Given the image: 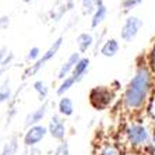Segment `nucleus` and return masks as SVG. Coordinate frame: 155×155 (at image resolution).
I'll list each match as a JSON object with an SVG mask.
<instances>
[{
	"label": "nucleus",
	"instance_id": "nucleus-1",
	"mask_svg": "<svg viewBox=\"0 0 155 155\" xmlns=\"http://www.w3.org/2000/svg\"><path fill=\"white\" fill-rule=\"evenodd\" d=\"M155 94V76L148 64L141 61L136 66L131 78L124 87L120 106L127 115L136 116L143 113L148 102Z\"/></svg>",
	"mask_w": 155,
	"mask_h": 155
},
{
	"label": "nucleus",
	"instance_id": "nucleus-2",
	"mask_svg": "<svg viewBox=\"0 0 155 155\" xmlns=\"http://www.w3.org/2000/svg\"><path fill=\"white\" fill-rule=\"evenodd\" d=\"M122 143L123 147H126L129 151L141 152L144 154L154 140V131L144 120L133 119L123 126L122 131Z\"/></svg>",
	"mask_w": 155,
	"mask_h": 155
},
{
	"label": "nucleus",
	"instance_id": "nucleus-3",
	"mask_svg": "<svg viewBox=\"0 0 155 155\" xmlns=\"http://www.w3.org/2000/svg\"><path fill=\"white\" fill-rule=\"evenodd\" d=\"M116 99V90L112 85L92 87L88 94L90 105L95 110H106L112 106Z\"/></svg>",
	"mask_w": 155,
	"mask_h": 155
},
{
	"label": "nucleus",
	"instance_id": "nucleus-4",
	"mask_svg": "<svg viewBox=\"0 0 155 155\" xmlns=\"http://www.w3.org/2000/svg\"><path fill=\"white\" fill-rule=\"evenodd\" d=\"M63 42H64V38H63V36L56 38V39L51 43V46L48 48L46 51L42 53V56L39 58V60H36L35 63L29 64L25 69V71H24V78H29V77L36 76L41 70L45 69L48 63L56 58V54L59 53V51H60L61 46H63Z\"/></svg>",
	"mask_w": 155,
	"mask_h": 155
},
{
	"label": "nucleus",
	"instance_id": "nucleus-5",
	"mask_svg": "<svg viewBox=\"0 0 155 155\" xmlns=\"http://www.w3.org/2000/svg\"><path fill=\"white\" fill-rule=\"evenodd\" d=\"M143 25H144V21L140 17H137V15H127L123 20V24L120 27V39L126 43L133 42L140 34Z\"/></svg>",
	"mask_w": 155,
	"mask_h": 155
},
{
	"label": "nucleus",
	"instance_id": "nucleus-6",
	"mask_svg": "<svg viewBox=\"0 0 155 155\" xmlns=\"http://www.w3.org/2000/svg\"><path fill=\"white\" fill-rule=\"evenodd\" d=\"M48 126L45 124H35L28 129H25L22 134V144L25 148H35L42 143L48 136Z\"/></svg>",
	"mask_w": 155,
	"mask_h": 155
},
{
	"label": "nucleus",
	"instance_id": "nucleus-7",
	"mask_svg": "<svg viewBox=\"0 0 155 155\" xmlns=\"http://www.w3.org/2000/svg\"><path fill=\"white\" fill-rule=\"evenodd\" d=\"M48 133L53 140L63 141L66 140V136H67V124H66V117L60 116L59 113L53 115L48 123Z\"/></svg>",
	"mask_w": 155,
	"mask_h": 155
},
{
	"label": "nucleus",
	"instance_id": "nucleus-8",
	"mask_svg": "<svg viewBox=\"0 0 155 155\" xmlns=\"http://www.w3.org/2000/svg\"><path fill=\"white\" fill-rule=\"evenodd\" d=\"M48 112H49V102H42V104L35 108L34 110L28 113L24 119V127L28 129L31 126H35V124H42V122L45 120Z\"/></svg>",
	"mask_w": 155,
	"mask_h": 155
},
{
	"label": "nucleus",
	"instance_id": "nucleus-9",
	"mask_svg": "<svg viewBox=\"0 0 155 155\" xmlns=\"http://www.w3.org/2000/svg\"><path fill=\"white\" fill-rule=\"evenodd\" d=\"M124 150L120 143H115V141H101L99 144L95 147L94 155H124Z\"/></svg>",
	"mask_w": 155,
	"mask_h": 155
},
{
	"label": "nucleus",
	"instance_id": "nucleus-10",
	"mask_svg": "<svg viewBox=\"0 0 155 155\" xmlns=\"http://www.w3.org/2000/svg\"><path fill=\"white\" fill-rule=\"evenodd\" d=\"M81 56H83V54L80 53V52H73V53H70V56L66 59V61L60 66V69H59V71H58V80L59 81L64 80L66 77L71 76L73 70H74L76 64L78 63V60L81 59Z\"/></svg>",
	"mask_w": 155,
	"mask_h": 155
},
{
	"label": "nucleus",
	"instance_id": "nucleus-11",
	"mask_svg": "<svg viewBox=\"0 0 155 155\" xmlns=\"http://www.w3.org/2000/svg\"><path fill=\"white\" fill-rule=\"evenodd\" d=\"M76 45L77 52H80L81 54L92 51L95 45V35L92 32H80L76 38Z\"/></svg>",
	"mask_w": 155,
	"mask_h": 155
},
{
	"label": "nucleus",
	"instance_id": "nucleus-12",
	"mask_svg": "<svg viewBox=\"0 0 155 155\" xmlns=\"http://www.w3.org/2000/svg\"><path fill=\"white\" fill-rule=\"evenodd\" d=\"M119 52H120V41L116 39V38H106L105 42L102 43L101 49H99V54L109 59L115 58Z\"/></svg>",
	"mask_w": 155,
	"mask_h": 155
},
{
	"label": "nucleus",
	"instance_id": "nucleus-13",
	"mask_svg": "<svg viewBox=\"0 0 155 155\" xmlns=\"http://www.w3.org/2000/svg\"><path fill=\"white\" fill-rule=\"evenodd\" d=\"M90 67H91V59L88 58V56H84L83 54L81 59L78 60V63L76 64V67H74V70H73L71 77L76 80L77 83L83 81L84 77L88 74V71H90Z\"/></svg>",
	"mask_w": 155,
	"mask_h": 155
},
{
	"label": "nucleus",
	"instance_id": "nucleus-14",
	"mask_svg": "<svg viewBox=\"0 0 155 155\" xmlns=\"http://www.w3.org/2000/svg\"><path fill=\"white\" fill-rule=\"evenodd\" d=\"M76 112V106H74V101L70 97L64 95L60 97L58 101V113L63 117H71Z\"/></svg>",
	"mask_w": 155,
	"mask_h": 155
},
{
	"label": "nucleus",
	"instance_id": "nucleus-15",
	"mask_svg": "<svg viewBox=\"0 0 155 155\" xmlns=\"http://www.w3.org/2000/svg\"><path fill=\"white\" fill-rule=\"evenodd\" d=\"M108 17V7L102 4L99 7H97V10L92 13L91 15V20H90V27L91 29H98L99 27L104 24V21L106 20Z\"/></svg>",
	"mask_w": 155,
	"mask_h": 155
},
{
	"label": "nucleus",
	"instance_id": "nucleus-16",
	"mask_svg": "<svg viewBox=\"0 0 155 155\" xmlns=\"http://www.w3.org/2000/svg\"><path fill=\"white\" fill-rule=\"evenodd\" d=\"M18 150H20V140H18L17 136H11L3 145H2V150H0V155H17Z\"/></svg>",
	"mask_w": 155,
	"mask_h": 155
},
{
	"label": "nucleus",
	"instance_id": "nucleus-17",
	"mask_svg": "<svg viewBox=\"0 0 155 155\" xmlns=\"http://www.w3.org/2000/svg\"><path fill=\"white\" fill-rule=\"evenodd\" d=\"M32 90L35 91L36 97H38V101L42 104V102L48 101V97H49V87L45 81L42 80H35L32 83Z\"/></svg>",
	"mask_w": 155,
	"mask_h": 155
},
{
	"label": "nucleus",
	"instance_id": "nucleus-18",
	"mask_svg": "<svg viewBox=\"0 0 155 155\" xmlns=\"http://www.w3.org/2000/svg\"><path fill=\"white\" fill-rule=\"evenodd\" d=\"M70 10H71V7L66 3V0H64V2H63V3H60L59 6L52 7V10L49 11V20H51V21H53V22H59L61 18L66 15V13H67V11H70Z\"/></svg>",
	"mask_w": 155,
	"mask_h": 155
},
{
	"label": "nucleus",
	"instance_id": "nucleus-19",
	"mask_svg": "<svg viewBox=\"0 0 155 155\" xmlns=\"http://www.w3.org/2000/svg\"><path fill=\"white\" fill-rule=\"evenodd\" d=\"M77 84V81L74 78H73L71 76L70 77H66L64 80H61L60 83H59V85L56 87V95H58L59 98L60 97H64L67 92H69L70 90H71L73 87Z\"/></svg>",
	"mask_w": 155,
	"mask_h": 155
},
{
	"label": "nucleus",
	"instance_id": "nucleus-20",
	"mask_svg": "<svg viewBox=\"0 0 155 155\" xmlns=\"http://www.w3.org/2000/svg\"><path fill=\"white\" fill-rule=\"evenodd\" d=\"M14 97V92H13V88L10 85V81L6 80L3 84H0V105L6 104V102H11Z\"/></svg>",
	"mask_w": 155,
	"mask_h": 155
},
{
	"label": "nucleus",
	"instance_id": "nucleus-21",
	"mask_svg": "<svg viewBox=\"0 0 155 155\" xmlns=\"http://www.w3.org/2000/svg\"><path fill=\"white\" fill-rule=\"evenodd\" d=\"M105 4L104 0H81V8H83V13L87 15H92L97 7Z\"/></svg>",
	"mask_w": 155,
	"mask_h": 155
},
{
	"label": "nucleus",
	"instance_id": "nucleus-22",
	"mask_svg": "<svg viewBox=\"0 0 155 155\" xmlns=\"http://www.w3.org/2000/svg\"><path fill=\"white\" fill-rule=\"evenodd\" d=\"M43 52L41 51L39 46H31V49L28 51V53H27V61H29L31 64L32 63H35L36 60H39V58L42 56Z\"/></svg>",
	"mask_w": 155,
	"mask_h": 155
},
{
	"label": "nucleus",
	"instance_id": "nucleus-23",
	"mask_svg": "<svg viewBox=\"0 0 155 155\" xmlns=\"http://www.w3.org/2000/svg\"><path fill=\"white\" fill-rule=\"evenodd\" d=\"M53 155H70V145L67 140L59 141L53 150Z\"/></svg>",
	"mask_w": 155,
	"mask_h": 155
},
{
	"label": "nucleus",
	"instance_id": "nucleus-24",
	"mask_svg": "<svg viewBox=\"0 0 155 155\" xmlns=\"http://www.w3.org/2000/svg\"><path fill=\"white\" fill-rule=\"evenodd\" d=\"M145 63L148 64L150 70H151L152 74L155 76V42L152 43L151 49H150V52H148V54H147V58H145Z\"/></svg>",
	"mask_w": 155,
	"mask_h": 155
},
{
	"label": "nucleus",
	"instance_id": "nucleus-25",
	"mask_svg": "<svg viewBox=\"0 0 155 155\" xmlns=\"http://www.w3.org/2000/svg\"><path fill=\"white\" fill-rule=\"evenodd\" d=\"M141 3H143V0H122V10L124 13H129L136 7H138Z\"/></svg>",
	"mask_w": 155,
	"mask_h": 155
},
{
	"label": "nucleus",
	"instance_id": "nucleus-26",
	"mask_svg": "<svg viewBox=\"0 0 155 155\" xmlns=\"http://www.w3.org/2000/svg\"><path fill=\"white\" fill-rule=\"evenodd\" d=\"M105 39H106V32L105 31H99V34L95 35V45H94V49H92L94 54L99 53V49H101L102 43L105 42Z\"/></svg>",
	"mask_w": 155,
	"mask_h": 155
},
{
	"label": "nucleus",
	"instance_id": "nucleus-27",
	"mask_svg": "<svg viewBox=\"0 0 155 155\" xmlns=\"http://www.w3.org/2000/svg\"><path fill=\"white\" fill-rule=\"evenodd\" d=\"M145 110H147L148 116L151 117L152 122H155V94L152 95V98L150 99V102H148L147 108H145Z\"/></svg>",
	"mask_w": 155,
	"mask_h": 155
},
{
	"label": "nucleus",
	"instance_id": "nucleus-28",
	"mask_svg": "<svg viewBox=\"0 0 155 155\" xmlns=\"http://www.w3.org/2000/svg\"><path fill=\"white\" fill-rule=\"evenodd\" d=\"M10 25V17L8 15H2L0 17V29H6Z\"/></svg>",
	"mask_w": 155,
	"mask_h": 155
},
{
	"label": "nucleus",
	"instance_id": "nucleus-29",
	"mask_svg": "<svg viewBox=\"0 0 155 155\" xmlns=\"http://www.w3.org/2000/svg\"><path fill=\"white\" fill-rule=\"evenodd\" d=\"M8 52L10 51H8L7 48H2V49H0V64L3 63V60L6 59V56L8 54Z\"/></svg>",
	"mask_w": 155,
	"mask_h": 155
},
{
	"label": "nucleus",
	"instance_id": "nucleus-30",
	"mask_svg": "<svg viewBox=\"0 0 155 155\" xmlns=\"http://www.w3.org/2000/svg\"><path fill=\"white\" fill-rule=\"evenodd\" d=\"M28 155H42V152H41V150L38 147H35V148H29Z\"/></svg>",
	"mask_w": 155,
	"mask_h": 155
},
{
	"label": "nucleus",
	"instance_id": "nucleus-31",
	"mask_svg": "<svg viewBox=\"0 0 155 155\" xmlns=\"http://www.w3.org/2000/svg\"><path fill=\"white\" fill-rule=\"evenodd\" d=\"M66 3H67L70 7L73 8V7H74V3H76V0H66Z\"/></svg>",
	"mask_w": 155,
	"mask_h": 155
},
{
	"label": "nucleus",
	"instance_id": "nucleus-32",
	"mask_svg": "<svg viewBox=\"0 0 155 155\" xmlns=\"http://www.w3.org/2000/svg\"><path fill=\"white\" fill-rule=\"evenodd\" d=\"M124 155H144V154H141V152H133V151H127Z\"/></svg>",
	"mask_w": 155,
	"mask_h": 155
},
{
	"label": "nucleus",
	"instance_id": "nucleus-33",
	"mask_svg": "<svg viewBox=\"0 0 155 155\" xmlns=\"http://www.w3.org/2000/svg\"><path fill=\"white\" fill-rule=\"evenodd\" d=\"M22 2H24V3H27V4H28V3H32V2H35V0H22Z\"/></svg>",
	"mask_w": 155,
	"mask_h": 155
},
{
	"label": "nucleus",
	"instance_id": "nucleus-34",
	"mask_svg": "<svg viewBox=\"0 0 155 155\" xmlns=\"http://www.w3.org/2000/svg\"><path fill=\"white\" fill-rule=\"evenodd\" d=\"M0 147H2V137H0Z\"/></svg>",
	"mask_w": 155,
	"mask_h": 155
}]
</instances>
